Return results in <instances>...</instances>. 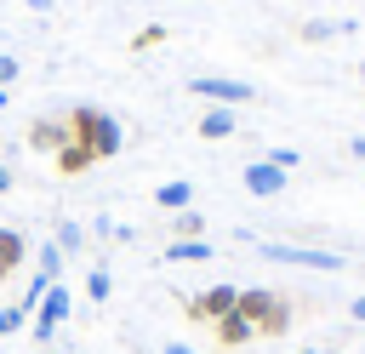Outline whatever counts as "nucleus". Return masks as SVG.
<instances>
[{"instance_id":"f257e3e1","label":"nucleus","mask_w":365,"mask_h":354,"mask_svg":"<svg viewBox=\"0 0 365 354\" xmlns=\"http://www.w3.org/2000/svg\"><path fill=\"white\" fill-rule=\"evenodd\" d=\"M63 120H68V137H80V143L91 148V160H114V154H120V143H125V131H120V120H114L108 108L80 103V108H68Z\"/></svg>"},{"instance_id":"f03ea898","label":"nucleus","mask_w":365,"mask_h":354,"mask_svg":"<svg viewBox=\"0 0 365 354\" xmlns=\"http://www.w3.org/2000/svg\"><path fill=\"white\" fill-rule=\"evenodd\" d=\"M240 320H251L257 337H285L291 331V303L268 285H240V303H234Z\"/></svg>"},{"instance_id":"7ed1b4c3","label":"nucleus","mask_w":365,"mask_h":354,"mask_svg":"<svg viewBox=\"0 0 365 354\" xmlns=\"http://www.w3.org/2000/svg\"><path fill=\"white\" fill-rule=\"evenodd\" d=\"M268 263H291V268H314V274H342V251L325 246H302V240H262L257 246Z\"/></svg>"},{"instance_id":"20e7f679","label":"nucleus","mask_w":365,"mask_h":354,"mask_svg":"<svg viewBox=\"0 0 365 354\" xmlns=\"http://www.w3.org/2000/svg\"><path fill=\"white\" fill-rule=\"evenodd\" d=\"M234 303H240V285L217 280V285L194 291V297H188L182 308H188V320H194V325H217V320H228V314H234Z\"/></svg>"},{"instance_id":"39448f33","label":"nucleus","mask_w":365,"mask_h":354,"mask_svg":"<svg viewBox=\"0 0 365 354\" xmlns=\"http://www.w3.org/2000/svg\"><path fill=\"white\" fill-rule=\"evenodd\" d=\"M188 91H194V97H205V103H217V108H240V103H251V97H257L245 80H228V74H194V80H188Z\"/></svg>"},{"instance_id":"423d86ee","label":"nucleus","mask_w":365,"mask_h":354,"mask_svg":"<svg viewBox=\"0 0 365 354\" xmlns=\"http://www.w3.org/2000/svg\"><path fill=\"white\" fill-rule=\"evenodd\" d=\"M63 320H68V285L57 280V285H51V291L40 297V308H34V320H29V331H34V343H51Z\"/></svg>"},{"instance_id":"0eeeda50","label":"nucleus","mask_w":365,"mask_h":354,"mask_svg":"<svg viewBox=\"0 0 365 354\" xmlns=\"http://www.w3.org/2000/svg\"><path fill=\"white\" fill-rule=\"evenodd\" d=\"M285 183H291V171H279L274 160H251V166H245V188H251L257 200H274Z\"/></svg>"},{"instance_id":"6e6552de","label":"nucleus","mask_w":365,"mask_h":354,"mask_svg":"<svg viewBox=\"0 0 365 354\" xmlns=\"http://www.w3.org/2000/svg\"><path fill=\"white\" fill-rule=\"evenodd\" d=\"M63 143H68V120H34V126H29V148L57 154Z\"/></svg>"},{"instance_id":"1a4fd4ad","label":"nucleus","mask_w":365,"mask_h":354,"mask_svg":"<svg viewBox=\"0 0 365 354\" xmlns=\"http://www.w3.org/2000/svg\"><path fill=\"white\" fill-rule=\"evenodd\" d=\"M23 257H29V234H23V228H0V280L17 274Z\"/></svg>"},{"instance_id":"9d476101","label":"nucleus","mask_w":365,"mask_h":354,"mask_svg":"<svg viewBox=\"0 0 365 354\" xmlns=\"http://www.w3.org/2000/svg\"><path fill=\"white\" fill-rule=\"evenodd\" d=\"M51 160H57V171H63V177H80L86 166H97V160H91V148H86L80 137H68V143H63V148H57Z\"/></svg>"},{"instance_id":"9b49d317","label":"nucleus","mask_w":365,"mask_h":354,"mask_svg":"<svg viewBox=\"0 0 365 354\" xmlns=\"http://www.w3.org/2000/svg\"><path fill=\"white\" fill-rule=\"evenodd\" d=\"M211 331H217V348H228V354H234V348H245V343L257 337V331H251V320H240V314H228V320H217Z\"/></svg>"},{"instance_id":"f8f14e48","label":"nucleus","mask_w":365,"mask_h":354,"mask_svg":"<svg viewBox=\"0 0 365 354\" xmlns=\"http://www.w3.org/2000/svg\"><path fill=\"white\" fill-rule=\"evenodd\" d=\"M234 126H240V120H234V108L205 103V114H200V137H211V143H217V137H234Z\"/></svg>"},{"instance_id":"ddd939ff","label":"nucleus","mask_w":365,"mask_h":354,"mask_svg":"<svg viewBox=\"0 0 365 354\" xmlns=\"http://www.w3.org/2000/svg\"><path fill=\"white\" fill-rule=\"evenodd\" d=\"M160 257L165 263H211V240H171Z\"/></svg>"},{"instance_id":"4468645a","label":"nucleus","mask_w":365,"mask_h":354,"mask_svg":"<svg viewBox=\"0 0 365 354\" xmlns=\"http://www.w3.org/2000/svg\"><path fill=\"white\" fill-rule=\"evenodd\" d=\"M154 200H160V211H188L194 183H182V177H177V183H160V194H154Z\"/></svg>"},{"instance_id":"2eb2a0df","label":"nucleus","mask_w":365,"mask_h":354,"mask_svg":"<svg viewBox=\"0 0 365 354\" xmlns=\"http://www.w3.org/2000/svg\"><path fill=\"white\" fill-rule=\"evenodd\" d=\"M171 240H205V217L188 206V211H171Z\"/></svg>"},{"instance_id":"dca6fc26","label":"nucleus","mask_w":365,"mask_h":354,"mask_svg":"<svg viewBox=\"0 0 365 354\" xmlns=\"http://www.w3.org/2000/svg\"><path fill=\"white\" fill-rule=\"evenodd\" d=\"M331 34H354V23L348 17H314V23H302V40H331Z\"/></svg>"},{"instance_id":"f3484780","label":"nucleus","mask_w":365,"mask_h":354,"mask_svg":"<svg viewBox=\"0 0 365 354\" xmlns=\"http://www.w3.org/2000/svg\"><path fill=\"white\" fill-rule=\"evenodd\" d=\"M80 246H86V228H80V223H57V251H68V257H74Z\"/></svg>"},{"instance_id":"a211bd4d","label":"nucleus","mask_w":365,"mask_h":354,"mask_svg":"<svg viewBox=\"0 0 365 354\" xmlns=\"http://www.w3.org/2000/svg\"><path fill=\"white\" fill-rule=\"evenodd\" d=\"M34 263H40V274H46V280H57V274H63V251H57V240H51V246H40V251H34Z\"/></svg>"},{"instance_id":"6ab92c4d","label":"nucleus","mask_w":365,"mask_h":354,"mask_svg":"<svg viewBox=\"0 0 365 354\" xmlns=\"http://www.w3.org/2000/svg\"><path fill=\"white\" fill-rule=\"evenodd\" d=\"M86 297H91V303H108V268H103V263L86 274Z\"/></svg>"},{"instance_id":"aec40b11","label":"nucleus","mask_w":365,"mask_h":354,"mask_svg":"<svg viewBox=\"0 0 365 354\" xmlns=\"http://www.w3.org/2000/svg\"><path fill=\"white\" fill-rule=\"evenodd\" d=\"M148 46H165V23H148V29H137L131 51H148Z\"/></svg>"},{"instance_id":"412c9836","label":"nucleus","mask_w":365,"mask_h":354,"mask_svg":"<svg viewBox=\"0 0 365 354\" xmlns=\"http://www.w3.org/2000/svg\"><path fill=\"white\" fill-rule=\"evenodd\" d=\"M23 320H29V314H23L17 303H0V337H11V331H23Z\"/></svg>"},{"instance_id":"4be33fe9","label":"nucleus","mask_w":365,"mask_h":354,"mask_svg":"<svg viewBox=\"0 0 365 354\" xmlns=\"http://www.w3.org/2000/svg\"><path fill=\"white\" fill-rule=\"evenodd\" d=\"M17 74H23V63H17V57H11V51H0V91H6V86H11V80H17Z\"/></svg>"},{"instance_id":"5701e85b","label":"nucleus","mask_w":365,"mask_h":354,"mask_svg":"<svg viewBox=\"0 0 365 354\" xmlns=\"http://www.w3.org/2000/svg\"><path fill=\"white\" fill-rule=\"evenodd\" d=\"M262 160H274V166H279V171H291V166H297V160H302V154H297V148H268V154H262Z\"/></svg>"},{"instance_id":"b1692460","label":"nucleus","mask_w":365,"mask_h":354,"mask_svg":"<svg viewBox=\"0 0 365 354\" xmlns=\"http://www.w3.org/2000/svg\"><path fill=\"white\" fill-rule=\"evenodd\" d=\"M348 154H354V160H365V137H348Z\"/></svg>"},{"instance_id":"393cba45","label":"nucleus","mask_w":365,"mask_h":354,"mask_svg":"<svg viewBox=\"0 0 365 354\" xmlns=\"http://www.w3.org/2000/svg\"><path fill=\"white\" fill-rule=\"evenodd\" d=\"M160 354H194L188 343H160Z\"/></svg>"},{"instance_id":"a878e982","label":"nucleus","mask_w":365,"mask_h":354,"mask_svg":"<svg viewBox=\"0 0 365 354\" xmlns=\"http://www.w3.org/2000/svg\"><path fill=\"white\" fill-rule=\"evenodd\" d=\"M348 320H365V297H354V303H348Z\"/></svg>"},{"instance_id":"bb28decb","label":"nucleus","mask_w":365,"mask_h":354,"mask_svg":"<svg viewBox=\"0 0 365 354\" xmlns=\"http://www.w3.org/2000/svg\"><path fill=\"white\" fill-rule=\"evenodd\" d=\"M23 6H29V11H51L57 0H23Z\"/></svg>"},{"instance_id":"cd10ccee","label":"nucleus","mask_w":365,"mask_h":354,"mask_svg":"<svg viewBox=\"0 0 365 354\" xmlns=\"http://www.w3.org/2000/svg\"><path fill=\"white\" fill-rule=\"evenodd\" d=\"M6 188H11V166L0 160V194H6Z\"/></svg>"},{"instance_id":"c85d7f7f","label":"nucleus","mask_w":365,"mask_h":354,"mask_svg":"<svg viewBox=\"0 0 365 354\" xmlns=\"http://www.w3.org/2000/svg\"><path fill=\"white\" fill-rule=\"evenodd\" d=\"M6 103H11V91H0V108H6Z\"/></svg>"},{"instance_id":"c756f323","label":"nucleus","mask_w":365,"mask_h":354,"mask_svg":"<svg viewBox=\"0 0 365 354\" xmlns=\"http://www.w3.org/2000/svg\"><path fill=\"white\" fill-rule=\"evenodd\" d=\"M297 354H319V348H297Z\"/></svg>"},{"instance_id":"7c9ffc66","label":"nucleus","mask_w":365,"mask_h":354,"mask_svg":"<svg viewBox=\"0 0 365 354\" xmlns=\"http://www.w3.org/2000/svg\"><path fill=\"white\" fill-rule=\"evenodd\" d=\"M359 80H365V63H359Z\"/></svg>"}]
</instances>
